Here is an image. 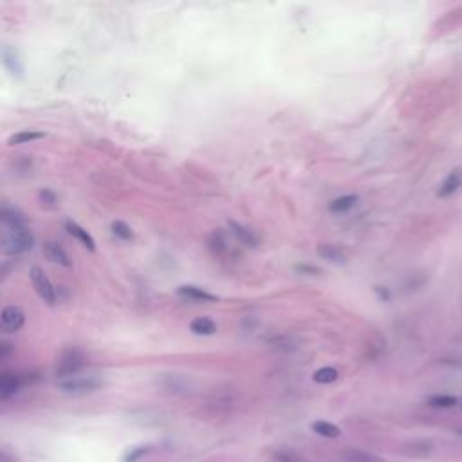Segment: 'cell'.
Returning <instances> with one entry per match:
<instances>
[{"mask_svg":"<svg viewBox=\"0 0 462 462\" xmlns=\"http://www.w3.org/2000/svg\"><path fill=\"white\" fill-rule=\"evenodd\" d=\"M65 230L67 233L71 237H74L83 248H87L89 251H96V240H94L89 231L85 230V228H81L80 224L74 223V221H65Z\"/></svg>","mask_w":462,"mask_h":462,"instance_id":"7c38bea8","label":"cell"},{"mask_svg":"<svg viewBox=\"0 0 462 462\" xmlns=\"http://www.w3.org/2000/svg\"><path fill=\"white\" fill-rule=\"evenodd\" d=\"M228 228H230L231 235L235 237L242 246H248V248H257L260 244V239L255 231H251L249 228L242 226L237 221H228Z\"/></svg>","mask_w":462,"mask_h":462,"instance_id":"30bf717a","label":"cell"},{"mask_svg":"<svg viewBox=\"0 0 462 462\" xmlns=\"http://www.w3.org/2000/svg\"><path fill=\"white\" fill-rule=\"evenodd\" d=\"M273 461L275 462H305V459L302 457L300 454H296L294 449H276L275 454H273Z\"/></svg>","mask_w":462,"mask_h":462,"instance_id":"cb8c5ba5","label":"cell"},{"mask_svg":"<svg viewBox=\"0 0 462 462\" xmlns=\"http://www.w3.org/2000/svg\"><path fill=\"white\" fill-rule=\"evenodd\" d=\"M461 186H462V170L457 168V170H454V172L448 173V177L443 181L440 188L437 190V196L445 199V197L454 196L455 191H457Z\"/></svg>","mask_w":462,"mask_h":462,"instance_id":"9a60e30c","label":"cell"},{"mask_svg":"<svg viewBox=\"0 0 462 462\" xmlns=\"http://www.w3.org/2000/svg\"><path fill=\"white\" fill-rule=\"evenodd\" d=\"M29 276H31L33 287H35L36 294L44 300V303H47L49 307L56 305L58 302L56 287H54L53 282L49 280V276L45 275L44 269L38 266H33L31 271H29Z\"/></svg>","mask_w":462,"mask_h":462,"instance_id":"3957f363","label":"cell"},{"mask_svg":"<svg viewBox=\"0 0 462 462\" xmlns=\"http://www.w3.org/2000/svg\"><path fill=\"white\" fill-rule=\"evenodd\" d=\"M2 246H4L6 255H11V257L24 255L27 251H31L33 246H35V235L27 226L6 228Z\"/></svg>","mask_w":462,"mask_h":462,"instance_id":"7a4b0ae2","label":"cell"},{"mask_svg":"<svg viewBox=\"0 0 462 462\" xmlns=\"http://www.w3.org/2000/svg\"><path fill=\"white\" fill-rule=\"evenodd\" d=\"M358 200H360L358 196H342L330 202L329 209L333 214H346V212H351V209L358 205Z\"/></svg>","mask_w":462,"mask_h":462,"instance_id":"ffe728a7","label":"cell"},{"mask_svg":"<svg viewBox=\"0 0 462 462\" xmlns=\"http://www.w3.org/2000/svg\"><path fill=\"white\" fill-rule=\"evenodd\" d=\"M177 294L188 298V300H197V302H217V294H212L206 289L199 287V285H181L177 287Z\"/></svg>","mask_w":462,"mask_h":462,"instance_id":"4fadbf2b","label":"cell"},{"mask_svg":"<svg viewBox=\"0 0 462 462\" xmlns=\"http://www.w3.org/2000/svg\"><path fill=\"white\" fill-rule=\"evenodd\" d=\"M296 271L298 273H303V275H318V273H320V269H318V267H314V266H303V264H300V266H296Z\"/></svg>","mask_w":462,"mask_h":462,"instance_id":"484cf974","label":"cell"},{"mask_svg":"<svg viewBox=\"0 0 462 462\" xmlns=\"http://www.w3.org/2000/svg\"><path fill=\"white\" fill-rule=\"evenodd\" d=\"M0 221H2L4 228L27 226L26 215H24L17 206H11L8 205V202H4V205H2V209H0Z\"/></svg>","mask_w":462,"mask_h":462,"instance_id":"8fae6325","label":"cell"},{"mask_svg":"<svg viewBox=\"0 0 462 462\" xmlns=\"http://www.w3.org/2000/svg\"><path fill=\"white\" fill-rule=\"evenodd\" d=\"M45 134L38 132V130H20V132L13 134L11 138L8 139L9 147H17V145H27V143L38 141V139H44Z\"/></svg>","mask_w":462,"mask_h":462,"instance_id":"ac0fdd59","label":"cell"},{"mask_svg":"<svg viewBox=\"0 0 462 462\" xmlns=\"http://www.w3.org/2000/svg\"><path fill=\"white\" fill-rule=\"evenodd\" d=\"M433 449L436 448L430 439H413L401 446V454L408 459H428Z\"/></svg>","mask_w":462,"mask_h":462,"instance_id":"52a82bcc","label":"cell"},{"mask_svg":"<svg viewBox=\"0 0 462 462\" xmlns=\"http://www.w3.org/2000/svg\"><path fill=\"white\" fill-rule=\"evenodd\" d=\"M311 430L314 431V433H318V436L325 437V439H338V437L342 436L340 427H336L334 422L329 421H314L311 424Z\"/></svg>","mask_w":462,"mask_h":462,"instance_id":"d6986e66","label":"cell"},{"mask_svg":"<svg viewBox=\"0 0 462 462\" xmlns=\"http://www.w3.org/2000/svg\"><path fill=\"white\" fill-rule=\"evenodd\" d=\"M190 330L196 336H214L217 334V324L209 316H197L190 321Z\"/></svg>","mask_w":462,"mask_h":462,"instance_id":"5bb4252c","label":"cell"},{"mask_svg":"<svg viewBox=\"0 0 462 462\" xmlns=\"http://www.w3.org/2000/svg\"><path fill=\"white\" fill-rule=\"evenodd\" d=\"M457 404V397L449 396V394H437V396H431L428 399V406H431V408H454Z\"/></svg>","mask_w":462,"mask_h":462,"instance_id":"7402d4cb","label":"cell"},{"mask_svg":"<svg viewBox=\"0 0 462 462\" xmlns=\"http://www.w3.org/2000/svg\"><path fill=\"white\" fill-rule=\"evenodd\" d=\"M105 381L99 378L98 374H87V376H72V378L58 379L56 387L58 390H62L63 394H71V396H87V394H94V392L102 390Z\"/></svg>","mask_w":462,"mask_h":462,"instance_id":"6da1fadb","label":"cell"},{"mask_svg":"<svg viewBox=\"0 0 462 462\" xmlns=\"http://www.w3.org/2000/svg\"><path fill=\"white\" fill-rule=\"evenodd\" d=\"M0 60H2V67L6 69L11 78L15 80H22L26 76V65H24V60L18 53V49H15L13 45L4 44L2 45V51H0Z\"/></svg>","mask_w":462,"mask_h":462,"instance_id":"5b68a950","label":"cell"},{"mask_svg":"<svg viewBox=\"0 0 462 462\" xmlns=\"http://www.w3.org/2000/svg\"><path fill=\"white\" fill-rule=\"evenodd\" d=\"M26 324V314L18 305H6L0 312V329L6 334H15Z\"/></svg>","mask_w":462,"mask_h":462,"instance_id":"8992f818","label":"cell"},{"mask_svg":"<svg viewBox=\"0 0 462 462\" xmlns=\"http://www.w3.org/2000/svg\"><path fill=\"white\" fill-rule=\"evenodd\" d=\"M342 459L343 462H387L385 459L379 457V455L358 448H349L345 449V452H342Z\"/></svg>","mask_w":462,"mask_h":462,"instance_id":"e0dca14e","label":"cell"},{"mask_svg":"<svg viewBox=\"0 0 462 462\" xmlns=\"http://www.w3.org/2000/svg\"><path fill=\"white\" fill-rule=\"evenodd\" d=\"M38 199H40V205L44 206V208H54V206L58 205V196L51 190V188H44V190H40Z\"/></svg>","mask_w":462,"mask_h":462,"instance_id":"d4e9b609","label":"cell"},{"mask_svg":"<svg viewBox=\"0 0 462 462\" xmlns=\"http://www.w3.org/2000/svg\"><path fill=\"white\" fill-rule=\"evenodd\" d=\"M83 367H85V358L80 351H76V349L65 351L62 354V358H60V361L56 363L58 379H65V378H72V376H78Z\"/></svg>","mask_w":462,"mask_h":462,"instance_id":"277c9868","label":"cell"},{"mask_svg":"<svg viewBox=\"0 0 462 462\" xmlns=\"http://www.w3.org/2000/svg\"><path fill=\"white\" fill-rule=\"evenodd\" d=\"M459 433H461V436H462V428H459Z\"/></svg>","mask_w":462,"mask_h":462,"instance_id":"4316f807","label":"cell"},{"mask_svg":"<svg viewBox=\"0 0 462 462\" xmlns=\"http://www.w3.org/2000/svg\"><path fill=\"white\" fill-rule=\"evenodd\" d=\"M24 385H26V381H24L20 374L4 372L0 376V396H2L4 401L9 399V397H13Z\"/></svg>","mask_w":462,"mask_h":462,"instance_id":"9c48e42d","label":"cell"},{"mask_svg":"<svg viewBox=\"0 0 462 462\" xmlns=\"http://www.w3.org/2000/svg\"><path fill=\"white\" fill-rule=\"evenodd\" d=\"M316 253H318V257H320L321 260H325V262L338 264V266H340V264L346 262L345 255H343V251L338 248V246L320 244L318 248H316Z\"/></svg>","mask_w":462,"mask_h":462,"instance_id":"2e32d148","label":"cell"},{"mask_svg":"<svg viewBox=\"0 0 462 462\" xmlns=\"http://www.w3.org/2000/svg\"><path fill=\"white\" fill-rule=\"evenodd\" d=\"M338 370L334 369V367H321V369L316 370L312 374V381L320 383V385H330L338 379Z\"/></svg>","mask_w":462,"mask_h":462,"instance_id":"44dd1931","label":"cell"},{"mask_svg":"<svg viewBox=\"0 0 462 462\" xmlns=\"http://www.w3.org/2000/svg\"><path fill=\"white\" fill-rule=\"evenodd\" d=\"M42 251H44V257L47 258L49 262L58 264V266H62V267L72 266L71 258H69L67 251L63 249V246H60L58 242L47 240V242H44V246H42Z\"/></svg>","mask_w":462,"mask_h":462,"instance_id":"ba28073f","label":"cell"},{"mask_svg":"<svg viewBox=\"0 0 462 462\" xmlns=\"http://www.w3.org/2000/svg\"><path fill=\"white\" fill-rule=\"evenodd\" d=\"M111 230L118 239L125 240V242H130V240H134V237H136L132 228L125 223V221H114V223L111 224Z\"/></svg>","mask_w":462,"mask_h":462,"instance_id":"603a6c76","label":"cell"}]
</instances>
